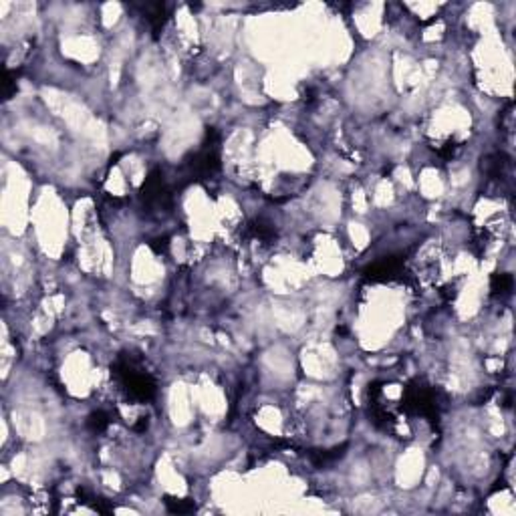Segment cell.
<instances>
[{
	"instance_id": "cell-2",
	"label": "cell",
	"mask_w": 516,
	"mask_h": 516,
	"mask_svg": "<svg viewBox=\"0 0 516 516\" xmlns=\"http://www.w3.org/2000/svg\"><path fill=\"white\" fill-rule=\"evenodd\" d=\"M107 424H109V419H107V415L101 412L93 413V415H91V419H89V426H91L95 432H101V430H105V428H107Z\"/></svg>"
},
{
	"instance_id": "cell-1",
	"label": "cell",
	"mask_w": 516,
	"mask_h": 516,
	"mask_svg": "<svg viewBox=\"0 0 516 516\" xmlns=\"http://www.w3.org/2000/svg\"><path fill=\"white\" fill-rule=\"evenodd\" d=\"M117 377L122 381V385L125 388V392L129 393L133 399H140V401H147L156 395V381L149 373H145L144 369H138L133 363L129 361H122L117 363Z\"/></svg>"
}]
</instances>
